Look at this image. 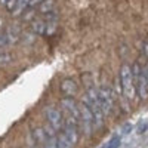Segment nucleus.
Instances as JSON below:
<instances>
[{"instance_id": "nucleus-16", "label": "nucleus", "mask_w": 148, "mask_h": 148, "mask_svg": "<svg viewBox=\"0 0 148 148\" xmlns=\"http://www.w3.org/2000/svg\"><path fill=\"white\" fill-rule=\"evenodd\" d=\"M144 71H145V76H147V80H148V62L144 65Z\"/></svg>"}, {"instance_id": "nucleus-11", "label": "nucleus", "mask_w": 148, "mask_h": 148, "mask_svg": "<svg viewBox=\"0 0 148 148\" xmlns=\"http://www.w3.org/2000/svg\"><path fill=\"white\" fill-rule=\"evenodd\" d=\"M62 90H64L67 95H73L74 92L77 90V88H76V83H74L73 80H65V82L62 83Z\"/></svg>"}, {"instance_id": "nucleus-12", "label": "nucleus", "mask_w": 148, "mask_h": 148, "mask_svg": "<svg viewBox=\"0 0 148 148\" xmlns=\"http://www.w3.org/2000/svg\"><path fill=\"white\" fill-rule=\"evenodd\" d=\"M73 142L67 138V135L65 133H62L59 136V139H58V148H73Z\"/></svg>"}, {"instance_id": "nucleus-7", "label": "nucleus", "mask_w": 148, "mask_h": 148, "mask_svg": "<svg viewBox=\"0 0 148 148\" xmlns=\"http://www.w3.org/2000/svg\"><path fill=\"white\" fill-rule=\"evenodd\" d=\"M61 105L64 107V110L71 117L70 121H73V123L79 121V119H80V107H77V104L74 102V99H71V98H64V99L61 101Z\"/></svg>"}, {"instance_id": "nucleus-14", "label": "nucleus", "mask_w": 148, "mask_h": 148, "mask_svg": "<svg viewBox=\"0 0 148 148\" xmlns=\"http://www.w3.org/2000/svg\"><path fill=\"white\" fill-rule=\"evenodd\" d=\"M15 2H16V0H0V3H2L6 9H9V10H12V8H14V5H15Z\"/></svg>"}, {"instance_id": "nucleus-5", "label": "nucleus", "mask_w": 148, "mask_h": 148, "mask_svg": "<svg viewBox=\"0 0 148 148\" xmlns=\"http://www.w3.org/2000/svg\"><path fill=\"white\" fill-rule=\"evenodd\" d=\"M98 98H99V104L101 108L105 114H110L111 110H113L114 101H113V92L108 86H102V88L98 89Z\"/></svg>"}, {"instance_id": "nucleus-3", "label": "nucleus", "mask_w": 148, "mask_h": 148, "mask_svg": "<svg viewBox=\"0 0 148 148\" xmlns=\"http://www.w3.org/2000/svg\"><path fill=\"white\" fill-rule=\"evenodd\" d=\"M133 71V80H135V89H136V95H139L142 99L148 98V80L145 76L144 67H141L139 62H135L132 67Z\"/></svg>"}, {"instance_id": "nucleus-9", "label": "nucleus", "mask_w": 148, "mask_h": 148, "mask_svg": "<svg viewBox=\"0 0 148 148\" xmlns=\"http://www.w3.org/2000/svg\"><path fill=\"white\" fill-rule=\"evenodd\" d=\"M46 114H47V121L51 123V126H52L55 130H58V129L62 127V114L59 113V110L51 107V108H47Z\"/></svg>"}, {"instance_id": "nucleus-17", "label": "nucleus", "mask_w": 148, "mask_h": 148, "mask_svg": "<svg viewBox=\"0 0 148 148\" xmlns=\"http://www.w3.org/2000/svg\"><path fill=\"white\" fill-rule=\"evenodd\" d=\"M6 55H0V61H2V58H5Z\"/></svg>"}, {"instance_id": "nucleus-8", "label": "nucleus", "mask_w": 148, "mask_h": 148, "mask_svg": "<svg viewBox=\"0 0 148 148\" xmlns=\"http://www.w3.org/2000/svg\"><path fill=\"white\" fill-rule=\"evenodd\" d=\"M39 12L42 16L46 18H56V5L53 0H42V2L37 5Z\"/></svg>"}, {"instance_id": "nucleus-4", "label": "nucleus", "mask_w": 148, "mask_h": 148, "mask_svg": "<svg viewBox=\"0 0 148 148\" xmlns=\"http://www.w3.org/2000/svg\"><path fill=\"white\" fill-rule=\"evenodd\" d=\"M56 28V18H46L43 16L42 19H36L33 22V30L34 33L40 36H51Z\"/></svg>"}, {"instance_id": "nucleus-2", "label": "nucleus", "mask_w": 148, "mask_h": 148, "mask_svg": "<svg viewBox=\"0 0 148 148\" xmlns=\"http://www.w3.org/2000/svg\"><path fill=\"white\" fill-rule=\"evenodd\" d=\"M120 83H121V90L127 99H133L136 95V89H135V80H133V71L130 65H123L120 68Z\"/></svg>"}, {"instance_id": "nucleus-13", "label": "nucleus", "mask_w": 148, "mask_h": 148, "mask_svg": "<svg viewBox=\"0 0 148 148\" xmlns=\"http://www.w3.org/2000/svg\"><path fill=\"white\" fill-rule=\"evenodd\" d=\"M120 144V135H116V136H113L107 144H104L101 148H117Z\"/></svg>"}, {"instance_id": "nucleus-1", "label": "nucleus", "mask_w": 148, "mask_h": 148, "mask_svg": "<svg viewBox=\"0 0 148 148\" xmlns=\"http://www.w3.org/2000/svg\"><path fill=\"white\" fill-rule=\"evenodd\" d=\"M86 107L90 110V113L93 116V123H95V129H99L102 125H104V119H102V108H101V104H99V98H98V90L90 88L88 90L84 96V102H83Z\"/></svg>"}, {"instance_id": "nucleus-6", "label": "nucleus", "mask_w": 148, "mask_h": 148, "mask_svg": "<svg viewBox=\"0 0 148 148\" xmlns=\"http://www.w3.org/2000/svg\"><path fill=\"white\" fill-rule=\"evenodd\" d=\"M79 121H80L83 130L86 132V135H90L92 127L95 126V123H93V116L90 113V110L86 107L84 104L80 107V119H79Z\"/></svg>"}, {"instance_id": "nucleus-10", "label": "nucleus", "mask_w": 148, "mask_h": 148, "mask_svg": "<svg viewBox=\"0 0 148 148\" xmlns=\"http://www.w3.org/2000/svg\"><path fill=\"white\" fill-rule=\"evenodd\" d=\"M16 30L14 28H9L8 31H5L2 36H0V46H6V45H10L12 42L16 40Z\"/></svg>"}, {"instance_id": "nucleus-15", "label": "nucleus", "mask_w": 148, "mask_h": 148, "mask_svg": "<svg viewBox=\"0 0 148 148\" xmlns=\"http://www.w3.org/2000/svg\"><path fill=\"white\" fill-rule=\"evenodd\" d=\"M147 129H148V121H147V120L141 121V123H139V127H138V132H139V133H144V132H147Z\"/></svg>"}]
</instances>
